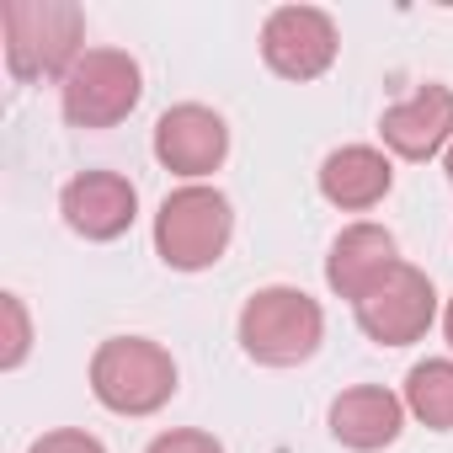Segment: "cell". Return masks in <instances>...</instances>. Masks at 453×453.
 <instances>
[{
    "label": "cell",
    "mask_w": 453,
    "mask_h": 453,
    "mask_svg": "<svg viewBox=\"0 0 453 453\" xmlns=\"http://www.w3.org/2000/svg\"><path fill=\"white\" fill-rule=\"evenodd\" d=\"M379 139H384V155H395V160H432V155H448V144H453V86L426 81V86L411 91L405 102L384 107Z\"/></svg>",
    "instance_id": "30bf717a"
},
{
    "label": "cell",
    "mask_w": 453,
    "mask_h": 453,
    "mask_svg": "<svg viewBox=\"0 0 453 453\" xmlns=\"http://www.w3.org/2000/svg\"><path fill=\"white\" fill-rule=\"evenodd\" d=\"M442 336H448V347H453V299H448V310H442Z\"/></svg>",
    "instance_id": "ac0fdd59"
},
{
    "label": "cell",
    "mask_w": 453,
    "mask_h": 453,
    "mask_svg": "<svg viewBox=\"0 0 453 453\" xmlns=\"http://www.w3.org/2000/svg\"><path fill=\"white\" fill-rule=\"evenodd\" d=\"M405 432V400L384 384H352L331 400V437L352 453H379Z\"/></svg>",
    "instance_id": "8fae6325"
},
{
    "label": "cell",
    "mask_w": 453,
    "mask_h": 453,
    "mask_svg": "<svg viewBox=\"0 0 453 453\" xmlns=\"http://www.w3.org/2000/svg\"><path fill=\"white\" fill-rule=\"evenodd\" d=\"M405 416L432 432H453V357H426L405 373Z\"/></svg>",
    "instance_id": "5bb4252c"
},
{
    "label": "cell",
    "mask_w": 453,
    "mask_h": 453,
    "mask_svg": "<svg viewBox=\"0 0 453 453\" xmlns=\"http://www.w3.org/2000/svg\"><path fill=\"white\" fill-rule=\"evenodd\" d=\"M144 453H224V442H219L213 432H197V426H171V432H160Z\"/></svg>",
    "instance_id": "2e32d148"
},
{
    "label": "cell",
    "mask_w": 453,
    "mask_h": 453,
    "mask_svg": "<svg viewBox=\"0 0 453 453\" xmlns=\"http://www.w3.org/2000/svg\"><path fill=\"white\" fill-rule=\"evenodd\" d=\"M352 315H357V331H363L373 347H411V342H421V336L432 331V320H437V288H432V278H426L421 267L395 262V267L352 304Z\"/></svg>",
    "instance_id": "8992f818"
},
{
    "label": "cell",
    "mask_w": 453,
    "mask_h": 453,
    "mask_svg": "<svg viewBox=\"0 0 453 453\" xmlns=\"http://www.w3.org/2000/svg\"><path fill=\"white\" fill-rule=\"evenodd\" d=\"M230 235H235V208L208 181H187L165 192L155 213V257L171 273H208L230 251Z\"/></svg>",
    "instance_id": "3957f363"
},
{
    "label": "cell",
    "mask_w": 453,
    "mask_h": 453,
    "mask_svg": "<svg viewBox=\"0 0 453 453\" xmlns=\"http://www.w3.org/2000/svg\"><path fill=\"white\" fill-rule=\"evenodd\" d=\"M400 262V246H395V235L384 230V224H373V219H357V224H347V230L331 241V257H326V283H331V294H342V299H363L389 267Z\"/></svg>",
    "instance_id": "7c38bea8"
},
{
    "label": "cell",
    "mask_w": 453,
    "mask_h": 453,
    "mask_svg": "<svg viewBox=\"0 0 453 453\" xmlns=\"http://www.w3.org/2000/svg\"><path fill=\"white\" fill-rule=\"evenodd\" d=\"M91 395L112 416H155L176 395V357L150 336H107L91 352Z\"/></svg>",
    "instance_id": "277c9868"
},
{
    "label": "cell",
    "mask_w": 453,
    "mask_h": 453,
    "mask_svg": "<svg viewBox=\"0 0 453 453\" xmlns=\"http://www.w3.org/2000/svg\"><path fill=\"white\" fill-rule=\"evenodd\" d=\"M395 187V165L384 150L373 144H342L320 160V197L342 213H368L389 197Z\"/></svg>",
    "instance_id": "4fadbf2b"
},
{
    "label": "cell",
    "mask_w": 453,
    "mask_h": 453,
    "mask_svg": "<svg viewBox=\"0 0 453 453\" xmlns=\"http://www.w3.org/2000/svg\"><path fill=\"white\" fill-rule=\"evenodd\" d=\"M0 310H6V352H0V368L17 373L33 352V320H27V304L22 294H0Z\"/></svg>",
    "instance_id": "9a60e30c"
},
{
    "label": "cell",
    "mask_w": 453,
    "mask_h": 453,
    "mask_svg": "<svg viewBox=\"0 0 453 453\" xmlns=\"http://www.w3.org/2000/svg\"><path fill=\"white\" fill-rule=\"evenodd\" d=\"M235 336H241V352L251 363H262V368H299L326 342V310L304 288L273 283V288H257L241 304Z\"/></svg>",
    "instance_id": "7a4b0ae2"
},
{
    "label": "cell",
    "mask_w": 453,
    "mask_h": 453,
    "mask_svg": "<svg viewBox=\"0 0 453 453\" xmlns=\"http://www.w3.org/2000/svg\"><path fill=\"white\" fill-rule=\"evenodd\" d=\"M442 171H448V181H453V144H448V155H442Z\"/></svg>",
    "instance_id": "d6986e66"
},
{
    "label": "cell",
    "mask_w": 453,
    "mask_h": 453,
    "mask_svg": "<svg viewBox=\"0 0 453 453\" xmlns=\"http://www.w3.org/2000/svg\"><path fill=\"white\" fill-rule=\"evenodd\" d=\"M230 155V128L224 118L203 102H176L155 118V160L171 171V176H187V181H203L224 165Z\"/></svg>",
    "instance_id": "ba28073f"
},
{
    "label": "cell",
    "mask_w": 453,
    "mask_h": 453,
    "mask_svg": "<svg viewBox=\"0 0 453 453\" xmlns=\"http://www.w3.org/2000/svg\"><path fill=\"white\" fill-rule=\"evenodd\" d=\"M144 96V70L123 49H86L59 81V107L70 128H118Z\"/></svg>",
    "instance_id": "5b68a950"
},
{
    "label": "cell",
    "mask_w": 453,
    "mask_h": 453,
    "mask_svg": "<svg viewBox=\"0 0 453 453\" xmlns=\"http://www.w3.org/2000/svg\"><path fill=\"white\" fill-rule=\"evenodd\" d=\"M0 33L12 81H65L86 54V12L75 0H12Z\"/></svg>",
    "instance_id": "6da1fadb"
},
{
    "label": "cell",
    "mask_w": 453,
    "mask_h": 453,
    "mask_svg": "<svg viewBox=\"0 0 453 453\" xmlns=\"http://www.w3.org/2000/svg\"><path fill=\"white\" fill-rule=\"evenodd\" d=\"M59 213L81 241H118L139 219V192L123 171H81L59 192Z\"/></svg>",
    "instance_id": "9c48e42d"
},
{
    "label": "cell",
    "mask_w": 453,
    "mask_h": 453,
    "mask_svg": "<svg viewBox=\"0 0 453 453\" xmlns=\"http://www.w3.org/2000/svg\"><path fill=\"white\" fill-rule=\"evenodd\" d=\"M27 453H107V448H102V437H91L81 426H59V432H43Z\"/></svg>",
    "instance_id": "e0dca14e"
},
{
    "label": "cell",
    "mask_w": 453,
    "mask_h": 453,
    "mask_svg": "<svg viewBox=\"0 0 453 453\" xmlns=\"http://www.w3.org/2000/svg\"><path fill=\"white\" fill-rule=\"evenodd\" d=\"M342 33L331 22V12L320 6H278L262 22V59L278 81H320L336 65Z\"/></svg>",
    "instance_id": "52a82bcc"
}]
</instances>
